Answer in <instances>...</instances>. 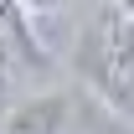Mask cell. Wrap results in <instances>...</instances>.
Instances as JSON below:
<instances>
[{"mask_svg": "<svg viewBox=\"0 0 134 134\" xmlns=\"http://www.w3.org/2000/svg\"><path fill=\"white\" fill-rule=\"evenodd\" d=\"M114 10H119V16H129V21H134V0H114Z\"/></svg>", "mask_w": 134, "mask_h": 134, "instance_id": "cell-5", "label": "cell"}, {"mask_svg": "<svg viewBox=\"0 0 134 134\" xmlns=\"http://www.w3.org/2000/svg\"><path fill=\"white\" fill-rule=\"evenodd\" d=\"M21 10H57V5H67V0H16Z\"/></svg>", "mask_w": 134, "mask_h": 134, "instance_id": "cell-4", "label": "cell"}, {"mask_svg": "<svg viewBox=\"0 0 134 134\" xmlns=\"http://www.w3.org/2000/svg\"><path fill=\"white\" fill-rule=\"evenodd\" d=\"M67 124H72V98L52 88V93L16 103L0 124V134H67Z\"/></svg>", "mask_w": 134, "mask_h": 134, "instance_id": "cell-2", "label": "cell"}, {"mask_svg": "<svg viewBox=\"0 0 134 134\" xmlns=\"http://www.w3.org/2000/svg\"><path fill=\"white\" fill-rule=\"evenodd\" d=\"M83 67L93 88L108 98V108L134 119V21L129 16H119V10L98 16V26L83 41Z\"/></svg>", "mask_w": 134, "mask_h": 134, "instance_id": "cell-1", "label": "cell"}, {"mask_svg": "<svg viewBox=\"0 0 134 134\" xmlns=\"http://www.w3.org/2000/svg\"><path fill=\"white\" fill-rule=\"evenodd\" d=\"M31 10H21L16 0H0V62L10 67H47V47H41V36H36Z\"/></svg>", "mask_w": 134, "mask_h": 134, "instance_id": "cell-3", "label": "cell"}]
</instances>
